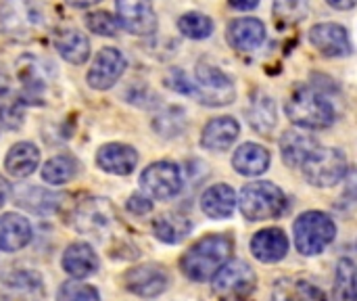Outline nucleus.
Here are the masks:
<instances>
[{
  "mask_svg": "<svg viewBox=\"0 0 357 301\" xmlns=\"http://www.w3.org/2000/svg\"><path fill=\"white\" fill-rule=\"evenodd\" d=\"M232 249L234 243L228 235H207L182 256L180 268L190 281L205 283L230 262Z\"/></svg>",
  "mask_w": 357,
  "mask_h": 301,
  "instance_id": "nucleus-1",
  "label": "nucleus"
},
{
  "mask_svg": "<svg viewBox=\"0 0 357 301\" xmlns=\"http://www.w3.org/2000/svg\"><path fill=\"white\" fill-rule=\"evenodd\" d=\"M73 224L79 233L100 241V243H115L126 245L121 239L123 224L109 203V199H86L77 205L73 214Z\"/></svg>",
  "mask_w": 357,
  "mask_h": 301,
  "instance_id": "nucleus-2",
  "label": "nucleus"
},
{
  "mask_svg": "<svg viewBox=\"0 0 357 301\" xmlns=\"http://www.w3.org/2000/svg\"><path fill=\"white\" fill-rule=\"evenodd\" d=\"M289 119L303 130H324L335 124V107L333 103L310 86H299L287 101L284 107Z\"/></svg>",
  "mask_w": 357,
  "mask_h": 301,
  "instance_id": "nucleus-3",
  "label": "nucleus"
},
{
  "mask_svg": "<svg viewBox=\"0 0 357 301\" xmlns=\"http://www.w3.org/2000/svg\"><path fill=\"white\" fill-rule=\"evenodd\" d=\"M287 195L274 182H251L238 195V210L251 222L274 220L287 212Z\"/></svg>",
  "mask_w": 357,
  "mask_h": 301,
  "instance_id": "nucleus-4",
  "label": "nucleus"
},
{
  "mask_svg": "<svg viewBox=\"0 0 357 301\" xmlns=\"http://www.w3.org/2000/svg\"><path fill=\"white\" fill-rule=\"evenodd\" d=\"M295 247L301 256H320L337 237L335 220L324 212H305L295 220L293 226Z\"/></svg>",
  "mask_w": 357,
  "mask_h": 301,
  "instance_id": "nucleus-5",
  "label": "nucleus"
},
{
  "mask_svg": "<svg viewBox=\"0 0 357 301\" xmlns=\"http://www.w3.org/2000/svg\"><path fill=\"white\" fill-rule=\"evenodd\" d=\"M195 78H197V96L199 103L209 105V107H224L234 103L236 98V90L232 80L213 63L209 61H199L197 69H195Z\"/></svg>",
  "mask_w": 357,
  "mask_h": 301,
  "instance_id": "nucleus-6",
  "label": "nucleus"
},
{
  "mask_svg": "<svg viewBox=\"0 0 357 301\" xmlns=\"http://www.w3.org/2000/svg\"><path fill=\"white\" fill-rule=\"evenodd\" d=\"M303 176L310 184L318 189H328L339 184L347 174V157L343 151L335 147H320L305 163H303Z\"/></svg>",
  "mask_w": 357,
  "mask_h": 301,
  "instance_id": "nucleus-7",
  "label": "nucleus"
},
{
  "mask_svg": "<svg viewBox=\"0 0 357 301\" xmlns=\"http://www.w3.org/2000/svg\"><path fill=\"white\" fill-rule=\"evenodd\" d=\"M257 287V274L247 262L230 260L215 277L213 291L220 300H245Z\"/></svg>",
  "mask_w": 357,
  "mask_h": 301,
  "instance_id": "nucleus-8",
  "label": "nucleus"
},
{
  "mask_svg": "<svg viewBox=\"0 0 357 301\" xmlns=\"http://www.w3.org/2000/svg\"><path fill=\"white\" fill-rule=\"evenodd\" d=\"M140 184L151 199L167 201L182 191L184 178H182V170L176 163L155 161L140 174Z\"/></svg>",
  "mask_w": 357,
  "mask_h": 301,
  "instance_id": "nucleus-9",
  "label": "nucleus"
},
{
  "mask_svg": "<svg viewBox=\"0 0 357 301\" xmlns=\"http://www.w3.org/2000/svg\"><path fill=\"white\" fill-rule=\"evenodd\" d=\"M2 27L10 36H29L44 23V13L36 0H4L0 6Z\"/></svg>",
  "mask_w": 357,
  "mask_h": 301,
  "instance_id": "nucleus-10",
  "label": "nucleus"
},
{
  "mask_svg": "<svg viewBox=\"0 0 357 301\" xmlns=\"http://www.w3.org/2000/svg\"><path fill=\"white\" fill-rule=\"evenodd\" d=\"M123 285L130 293H134L142 300H155L167 289L169 274L159 264L134 266L123 274Z\"/></svg>",
  "mask_w": 357,
  "mask_h": 301,
  "instance_id": "nucleus-11",
  "label": "nucleus"
},
{
  "mask_svg": "<svg viewBox=\"0 0 357 301\" xmlns=\"http://www.w3.org/2000/svg\"><path fill=\"white\" fill-rule=\"evenodd\" d=\"M126 65L128 63H126V57L121 54V50H117L113 46H105L94 57V63L86 75V82L94 90H109L119 82V78L126 71Z\"/></svg>",
  "mask_w": 357,
  "mask_h": 301,
  "instance_id": "nucleus-12",
  "label": "nucleus"
},
{
  "mask_svg": "<svg viewBox=\"0 0 357 301\" xmlns=\"http://www.w3.org/2000/svg\"><path fill=\"white\" fill-rule=\"evenodd\" d=\"M117 19L123 29L134 36H151L157 31V13L153 0H115Z\"/></svg>",
  "mask_w": 357,
  "mask_h": 301,
  "instance_id": "nucleus-13",
  "label": "nucleus"
},
{
  "mask_svg": "<svg viewBox=\"0 0 357 301\" xmlns=\"http://www.w3.org/2000/svg\"><path fill=\"white\" fill-rule=\"evenodd\" d=\"M307 36H310L312 46H316L320 50V54H324V57L341 59V57H349L354 52L351 38H349L347 29L339 23H333V21L316 23V25H312Z\"/></svg>",
  "mask_w": 357,
  "mask_h": 301,
  "instance_id": "nucleus-14",
  "label": "nucleus"
},
{
  "mask_svg": "<svg viewBox=\"0 0 357 301\" xmlns=\"http://www.w3.org/2000/svg\"><path fill=\"white\" fill-rule=\"evenodd\" d=\"M226 40L238 52H253L266 42V25L257 17L234 19L226 29Z\"/></svg>",
  "mask_w": 357,
  "mask_h": 301,
  "instance_id": "nucleus-15",
  "label": "nucleus"
},
{
  "mask_svg": "<svg viewBox=\"0 0 357 301\" xmlns=\"http://www.w3.org/2000/svg\"><path fill=\"white\" fill-rule=\"evenodd\" d=\"M96 166L113 176H128L138 166V151L123 142L102 145L96 153Z\"/></svg>",
  "mask_w": 357,
  "mask_h": 301,
  "instance_id": "nucleus-16",
  "label": "nucleus"
},
{
  "mask_svg": "<svg viewBox=\"0 0 357 301\" xmlns=\"http://www.w3.org/2000/svg\"><path fill=\"white\" fill-rule=\"evenodd\" d=\"M61 266L63 270L75 279V281H82V279H88L92 274L98 272V256L96 251L88 245V243H71L65 251H63V258H61Z\"/></svg>",
  "mask_w": 357,
  "mask_h": 301,
  "instance_id": "nucleus-17",
  "label": "nucleus"
},
{
  "mask_svg": "<svg viewBox=\"0 0 357 301\" xmlns=\"http://www.w3.org/2000/svg\"><path fill=\"white\" fill-rule=\"evenodd\" d=\"M320 149V142L299 130H287L280 138V155L289 168H303V163Z\"/></svg>",
  "mask_w": 357,
  "mask_h": 301,
  "instance_id": "nucleus-18",
  "label": "nucleus"
},
{
  "mask_svg": "<svg viewBox=\"0 0 357 301\" xmlns=\"http://www.w3.org/2000/svg\"><path fill=\"white\" fill-rule=\"evenodd\" d=\"M251 254L264 264H276L289 254V237L280 228H264L253 235Z\"/></svg>",
  "mask_w": 357,
  "mask_h": 301,
  "instance_id": "nucleus-19",
  "label": "nucleus"
},
{
  "mask_svg": "<svg viewBox=\"0 0 357 301\" xmlns=\"http://www.w3.org/2000/svg\"><path fill=\"white\" fill-rule=\"evenodd\" d=\"M238 134H241V124L232 115L213 117L203 128L201 147L207 151H226L236 142Z\"/></svg>",
  "mask_w": 357,
  "mask_h": 301,
  "instance_id": "nucleus-20",
  "label": "nucleus"
},
{
  "mask_svg": "<svg viewBox=\"0 0 357 301\" xmlns=\"http://www.w3.org/2000/svg\"><path fill=\"white\" fill-rule=\"evenodd\" d=\"M33 230L27 218L19 214L0 216V251L13 254L31 243Z\"/></svg>",
  "mask_w": 357,
  "mask_h": 301,
  "instance_id": "nucleus-21",
  "label": "nucleus"
},
{
  "mask_svg": "<svg viewBox=\"0 0 357 301\" xmlns=\"http://www.w3.org/2000/svg\"><path fill=\"white\" fill-rule=\"evenodd\" d=\"M270 161H272L270 151L257 142H245L232 155V168L236 170V174L249 176V178L261 176L264 172H268Z\"/></svg>",
  "mask_w": 357,
  "mask_h": 301,
  "instance_id": "nucleus-22",
  "label": "nucleus"
},
{
  "mask_svg": "<svg viewBox=\"0 0 357 301\" xmlns=\"http://www.w3.org/2000/svg\"><path fill=\"white\" fill-rule=\"evenodd\" d=\"M238 197L230 184H213L201 197V210L211 220H226L234 214Z\"/></svg>",
  "mask_w": 357,
  "mask_h": 301,
  "instance_id": "nucleus-23",
  "label": "nucleus"
},
{
  "mask_svg": "<svg viewBox=\"0 0 357 301\" xmlns=\"http://www.w3.org/2000/svg\"><path fill=\"white\" fill-rule=\"evenodd\" d=\"M272 301H328L326 293L312 281L299 277H284L276 281Z\"/></svg>",
  "mask_w": 357,
  "mask_h": 301,
  "instance_id": "nucleus-24",
  "label": "nucleus"
},
{
  "mask_svg": "<svg viewBox=\"0 0 357 301\" xmlns=\"http://www.w3.org/2000/svg\"><path fill=\"white\" fill-rule=\"evenodd\" d=\"M40 166V151L33 142H17L10 147V151L4 157V168L15 178H27L31 176Z\"/></svg>",
  "mask_w": 357,
  "mask_h": 301,
  "instance_id": "nucleus-25",
  "label": "nucleus"
},
{
  "mask_svg": "<svg viewBox=\"0 0 357 301\" xmlns=\"http://www.w3.org/2000/svg\"><path fill=\"white\" fill-rule=\"evenodd\" d=\"M54 46L59 54L71 65H84L90 57V40L86 38V34H82L75 27L63 29L54 38Z\"/></svg>",
  "mask_w": 357,
  "mask_h": 301,
  "instance_id": "nucleus-26",
  "label": "nucleus"
},
{
  "mask_svg": "<svg viewBox=\"0 0 357 301\" xmlns=\"http://www.w3.org/2000/svg\"><path fill=\"white\" fill-rule=\"evenodd\" d=\"M247 119L255 132L268 136L276 128V122H278V111H276L274 98L266 92H257L247 109Z\"/></svg>",
  "mask_w": 357,
  "mask_h": 301,
  "instance_id": "nucleus-27",
  "label": "nucleus"
},
{
  "mask_svg": "<svg viewBox=\"0 0 357 301\" xmlns=\"http://www.w3.org/2000/svg\"><path fill=\"white\" fill-rule=\"evenodd\" d=\"M190 230H192V222L180 214H163L153 220V233L165 245L182 243L190 235Z\"/></svg>",
  "mask_w": 357,
  "mask_h": 301,
  "instance_id": "nucleus-28",
  "label": "nucleus"
},
{
  "mask_svg": "<svg viewBox=\"0 0 357 301\" xmlns=\"http://www.w3.org/2000/svg\"><path fill=\"white\" fill-rule=\"evenodd\" d=\"M79 172V161L65 153V155H56L52 159H48L42 168V180L48 182V184H54V186H61V184H67L71 182Z\"/></svg>",
  "mask_w": 357,
  "mask_h": 301,
  "instance_id": "nucleus-29",
  "label": "nucleus"
},
{
  "mask_svg": "<svg viewBox=\"0 0 357 301\" xmlns=\"http://www.w3.org/2000/svg\"><path fill=\"white\" fill-rule=\"evenodd\" d=\"M333 295L335 301H357V266L354 260L349 258L339 260Z\"/></svg>",
  "mask_w": 357,
  "mask_h": 301,
  "instance_id": "nucleus-30",
  "label": "nucleus"
},
{
  "mask_svg": "<svg viewBox=\"0 0 357 301\" xmlns=\"http://www.w3.org/2000/svg\"><path fill=\"white\" fill-rule=\"evenodd\" d=\"M178 29L182 36H186L190 40H205L213 34L215 23L209 15L199 13V10H190L178 19Z\"/></svg>",
  "mask_w": 357,
  "mask_h": 301,
  "instance_id": "nucleus-31",
  "label": "nucleus"
},
{
  "mask_svg": "<svg viewBox=\"0 0 357 301\" xmlns=\"http://www.w3.org/2000/svg\"><path fill=\"white\" fill-rule=\"evenodd\" d=\"M17 197V203L29 212H36V214H48L56 207V195L44 191V189H21L15 193Z\"/></svg>",
  "mask_w": 357,
  "mask_h": 301,
  "instance_id": "nucleus-32",
  "label": "nucleus"
},
{
  "mask_svg": "<svg viewBox=\"0 0 357 301\" xmlns=\"http://www.w3.org/2000/svg\"><path fill=\"white\" fill-rule=\"evenodd\" d=\"M153 128L163 138L180 136L184 132V128H186V113H184V109H180V107H167L165 111H161L155 117Z\"/></svg>",
  "mask_w": 357,
  "mask_h": 301,
  "instance_id": "nucleus-33",
  "label": "nucleus"
},
{
  "mask_svg": "<svg viewBox=\"0 0 357 301\" xmlns=\"http://www.w3.org/2000/svg\"><path fill=\"white\" fill-rule=\"evenodd\" d=\"M56 301H100L98 291L82 281H67L59 287Z\"/></svg>",
  "mask_w": 357,
  "mask_h": 301,
  "instance_id": "nucleus-34",
  "label": "nucleus"
},
{
  "mask_svg": "<svg viewBox=\"0 0 357 301\" xmlns=\"http://www.w3.org/2000/svg\"><path fill=\"white\" fill-rule=\"evenodd\" d=\"M86 25H88V29H90L92 34L111 38V36H117L121 23H119L117 17H113V15L107 13V10H94V13H88Z\"/></svg>",
  "mask_w": 357,
  "mask_h": 301,
  "instance_id": "nucleus-35",
  "label": "nucleus"
},
{
  "mask_svg": "<svg viewBox=\"0 0 357 301\" xmlns=\"http://www.w3.org/2000/svg\"><path fill=\"white\" fill-rule=\"evenodd\" d=\"M274 15L282 23H299L307 15V0H274Z\"/></svg>",
  "mask_w": 357,
  "mask_h": 301,
  "instance_id": "nucleus-36",
  "label": "nucleus"
},
{
  "mask_svg": "<svg viewBox=\"0 0 357 301\" xmlns=\"http://www.w3.org/2000/svg\"><path fill=\"white\" fill-rule=\"evenodd\" d=\"M167 86L180 94H186V96H197V86L186 78V73L182 69H172L169 75H167Z\"/></svg>",
  "mask_w": 357,
  "mask_h": 301,
  "instance_id": "nucleus-37",
  "label": "nucleus"
},
{
  "mask_svg": "<svg viewBox=\"0 0 357 301\" xmlns=\"http://www.w3.org/2000/svg\"><path fill=\"white\" fill-rule=\"evenodd\" d=\"M128 210L134 214V216H146L153 212V201L149 195H142V193H134L130 199H128Z\"/></svg>",
  "mask_w": 357,
  "mask_h": 301,
  "instance_id": "nucleus-38",
  "label": "nucleus"
},
{
  "mask_svg": "<svg viewBox=\"0 0 357 301\" xmlns=\"http://www.w3.org/2000/svg\"><path fill=\"white\" fill-rule=\"evenodd\" d=\"M234 10H253L259 6V0H228Z\"/></svg>",
  "mask_w": 357,
  "mask_h": 301,
  "instance_id": "nucleus-39",
  "label": "nucleus"
},
{
  "mask_svg": "<svg viewBox=\"0 0 357 301\" xmlns=\"http://www.w3.org/2000/svg\"><path fill=\"white\" fill-rule=\"evenodd\" d=\"M345 182H347V193L357 199V170H347V174H345Z\"/></svg>",
  "mask_w": 357,
  "mask_h": 301,
  "instance_id": "nucleus-40",
  "label": "nucleus"
},
{
  "mask_svg": "<svg viewBox=\"0 0 357 301\" xmlns=\"http://www.w3.org/2000/svg\"><path fill=\"white\" fill-rule=\"evenodd\" d=\"M328 6L337 8V10H351L354 6H357V0H326Z\"/></svg>",
  "mask_w": 357,
  "mask_h": 301,
  "instance_id": "nucleus-41",
  "label": "nucleus"
},
{
  "mask_svg": "<svg viewBox=\"0 0 357 301\" xmlns=\"http://www.w3.org/2000/svg\"><path fill=\"white\" fill-rule=\"evenodd\" d=\"M8 195H10V184H8L6 178L0 174V207L8 201Z\"/></svg>",
  "mask_w": 357,
  "mask_h": 301,
  "instance_id": "nucleus-42",
  "label": "nucleus"
},
{
  "mask_svg": "<svg viewBox=\"0 0 357 301\" xmlns=\"http://www.w3.org/2000/svg\"><path fill=\"white\" fill-rule=\"evenodd\" d=\"M8 88H10V80H8V75L4 73L2 65H0V96H4V94L8 92Z\"/></svg>",
  "mask_w": 357,
  "mask_h": 301,
  "instance_id": "nucleus-43",
  "label": "nucleus"
},
{
  "mask_svg": "<svg viewBox=\"0 0 357 301\" xmlns=\"http://www.w3.org/2000/svg\"><path fill=\"white\" fill-rule=\"evenodd\" d=\"M69 6H75V8H88V6H94L98 4L100 0H65Z\"/></svg>",
  "mask_w": 357,
  "mask_h": 301,
  "instance_id": "nucleus-44",
  "label": "nucleus"
},
{
  "mask_svg": "<svg viewBox=\"0 0 357 301\" xmlns=\"http://www.w3.org/2000/svg\"><path fill=\"white\" fill-rule=\"evenodd\" d=\"M356 247H357V243H356Z\"/></svg>",
  "mask_w": 357,
  "mask_h": 301,
  "instance_id": "nucleus-45",
  "label": "nucleus"
},
{
  "mask_svg": "<svg viewBox=\"0 0 357 301\" xmlns=\"http://www.w3.org/2000/svg\"><path fill=\"white\" fill-rule=\"evenodd\" d=\"M0 119H2V117H0Z\"/></svg>",
  "mask_w": 357,
  "mask_h": 301,
  "instance_id": "nucleus-46",
  "label": "nucleus"
}]
</instances>
